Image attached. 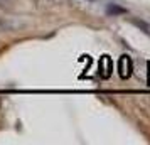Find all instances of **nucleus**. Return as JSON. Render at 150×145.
Wrapping results in <instances>:
<instances>
[{"label": "nucleus", "mask_w": 150, "mask_h": 145, "mask_svg": "<svg viewBox=\"0 0 150 145\" xmlns=\"http://www.w3.org/2000/svg\"><path fill=\"white\" fill-rule=\"evenodd\" d=\"M133 24L138 25L142 30H145L147 34H150V24H147V22H143V21H133Z\"/></svg>", "instance_id": "obj_4"}, {"label": "nucleus", "mask_w": 150, "mask_h": 145, "mask_svg": "<svg viewBox=\"0 0 150 145\" xmlns=\"http://www.w3.org/2000/svg\"><path fill=\"white\" fill-rule=\"evenodd\" d=\"M21 27H22V22L19 19L0 15V32H15V30H19Z\"/></svg>", "instance_id": "obj_2"}, {"label": "nucleus", "mask_w": 150, "mask_h": 145, "mask_svg": "<svg viewBox=\"0 0 150 145\" xmlns=\"http://www.w3.org/2000/svg\"><path fill=\"white\" fill-rule=\"evenodd\" d=\"M132 71H133V61H132V57L128 54L120 56V59H118V74H120V78L128 79L132 76Z\"/></svg>", "instance_id": "obj_1"}, {"label": "nucleus", "mask_w": 150, "mask_h": 145, "mask_svg": "<svg viewBox=\"0 0 150 145\" xmlns=\"http://www.w3.org/2000/svg\"><path fill=\"white\" fill-rule=\"evenodd\" d=\"M98 69H100V76H101V78H110V76H111L113 62H111V59H110V56H103L101 59H100Z\"/></svg>", "instance_id": "obj_3"}, {"label": "nucleus", "mask_w": 150, "mask_h": 145, "mask_svg": "<svg viewBox=\"0 0 150 145\" xmlns=\"http://www.w3.org/2000/svg\"><path fill=\"white\" fill-rule=\"evenodd\" d=\"M108 12H110V14H123L125 10H123V8H120V7H115V5H113V7H108Z\"/></svg>", "instance_id": "obj_5"}]
</instances>
